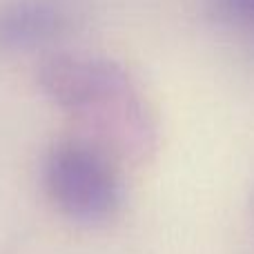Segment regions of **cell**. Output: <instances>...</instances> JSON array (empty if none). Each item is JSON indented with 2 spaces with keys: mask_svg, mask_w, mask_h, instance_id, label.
<instances>
[{
  "mask_svg": "<svg viewBox=\"0 0 254 254\" xmlns=\"http://www.w3.org/2000/svg\"><path fill=\"white\" fill-rule=\"evenodd\" d=\"M36 80L40 92L80 125V136L103 145L121 163H143L156 152V116L121 63L54 54L40 63Z\"/></svg>",
  "mask_w": 254,
  "mask_h": 254,
  "instance_id": "6da1fadb",
  "label": "cell"
},
{
  "mask_svg": "<svg viewBox=\"0 0 254 254\" xmlns=\"http://www.w3.org/2000/svg\"><path fill=\"white\" fill-rule=\"evenodd\" d=\"M40 179L52 205L76 223H105L123 207L121 161L80 134L58 138L45 149Z\"/></svg>",
  "mask_w": 254,
  "mask_h": 254,
  "instance_id": "7a4b0ae2",
  "label": "cell"
},
{
  "mask_svg": "<svg viewBox=\"0 0 254 254\" xmlns=\"http://www.w3.org/2000/svg\"><path fill=\"white\" fill-rule=\"evenodd\" d=\"M69 25L65 7L56 0H4L0 2V49H29L52 43Z\"/></svg>",
  "mask_w": 254,
  "mask_h": 254,
  "instance_id": "3957f363",
  "label": "cell"
},
{
  "mask_svg": "<svg viewBox=\"0 0 254 254\" xmlns=\"http://www.w3.org/2000/svg\"><path fill=\"white\" fill-rule=\"evenodd\" d=\"M216 4L228 20L254 27V0H216Z\"/></svg>",
  "mask_w": 254,
  "mask_h": 254,
  "instance_id": "277c9868",
  "label": "cell"
}]
</instances>
